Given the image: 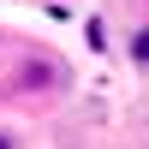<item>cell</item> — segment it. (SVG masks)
Listing matches in <instances>:
<instances>
[{
	"label": "cell",
	"mask_w": 149,
	"mask_h": 149,
	"mask_svg": "<svg viewBox=\"0 0 149 149\" xmlns=\"http://www.w3.org/2000/svg\"><path fill=\"white\" fill-rule=\"evenodd\" d=\"M0 149H18V131H0Z\"/></svg>",
	"instance_id": "obj_3"
},
{
	"label": "cell",
	"mask_w": 149,
	"mask_h": 149,
	"mask_svg": "<svg viewBox=\"0 0 149 149\" xmlns=\"http://www.w3.org/2000/svg\"><path fill=\"white\" fill-rule=\"evenodd\" d=\"M66 66H60L54 54H24L18 60V72H12V90L18 95H30V102H54V95H66Z\"/></svg>",
	"instance_id": "obj_1"
},
{
	"label": "cell",
	"mask_w": 149,
	"mask_h": 149,
	"mask_svg": "<svg viewBox=\"0 0 149 149\" xmlns=\"http://www.w3.org/2000/svg\"><path fill=\"white\" fill-rule=\"evenodd\" d=\"M125 54H131V66H149V24H137L125 36Z\"/></svg>",
	"instance_id": "obj_2"
}]
</instances>
